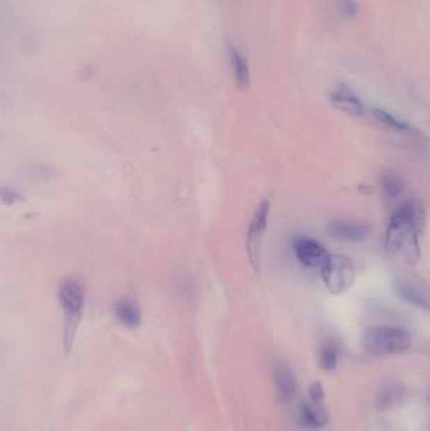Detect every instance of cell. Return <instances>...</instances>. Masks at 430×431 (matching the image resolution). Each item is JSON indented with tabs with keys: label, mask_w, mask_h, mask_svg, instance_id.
<instances>
[{
	"label": "cell",
	"mask_w": 430,
	"mask_h": 431,
	"mask_svg": "<svg viewBox=\"0 0 430 431\" xmlns=\"http://www.w3.org/2000/svg\"><path fill=\"white\" fill-rule=\"evenodd\" d=\"M424 209L415 200L400 204L390 216L385 235V249L391 257L408 266H415L420 257V236L424 229Z\"/></svg>",
	"instance_id": "1"
},
{
	"label": "cell",
	"mask_w": 430,
	"mask_h": 431,
	"mask_svg": "<svg viewBox=\"0 0 430 431\" xmlns=\"http://www.w3.org/2000/svg\"><path fill=\"white\" fill-rule=\"evenodd\" d=\"M399 393H400L399 384H392V382L389 381V384H386L381 390V392H380L379 402H380V405L385 404L386 406H389V405L392 404L399 398Z\"/></svg>",
	"instance_id": "17"
},
{
	"label": "cell",
	"mask_w": 430,
	"mask_h": 431,
	"mask_svg": "<svg viewBox=\"0 0 430 431\" xmlns=\"http://www.w3.org/2000/svg\"><path fill=\"white\" fill-rule=\"evenodd\" d=\"M397 294L404 299L406 303L411 304L417 308L422 309L430 310V304L428 300L423 297L419 291H417L413 285L408 283H399L397 285Z\"/></svg>",
	"instance_id": "16"
},
{
	"label": "cell",
	"mask_w": 430,
	"mask_h": 431,
	"mask_svg": "<svg viewBox=\"0 0 430 431\" xmlns=\"http://www.w3.org/2000/svg\"><path fill=\"white\" fill-rule=\"evenodd\" d=\"M361 343L370 355H397L411 348V334L399 327H374L363 333Z\"/></svg>",
	"instance_id": "3"
},
{
	"label": "cell",
	"mask_w": 430,
	"mask_h": 431,
	"mask_svg": "<svg viewBox=\"0 0 430 431\" xmlns=\"http://www.w3.org/2000/svg\"><path fill=\"white\" fill-rule=\"evenodd\" d=\"M372 116L377 122L383 124L386 128L392 129L400 133H415V129L413 128L411 124L404 122L401 119H397V116L385 111L383 108H374Z\"/></svg>",
	"instance_id": "14"
},
{
	"label": "cell",
	"mask_w": 430,
	"mask_h": 431,
	"mask_svg": "<svg viewBox=\"0 0 430 431\" xmlns=\"http://www.w3.org/2000/svg\"><path fill=\"white\" fill-rule=\"evenodd\" d=\"M338 357H340L338 344L332 339L326 341L319 350V366L323 370L328 372L335 371L338 364Z\"/></svg>",
	"instance_id": "15"
},
{
	"label": "cell",
	"mask_w": 430,
	"mask_h": 431,
	"mask_svg": "<svg viewBox=\"0 0 430 431\" xmlns=\"http://www.w3.org/2000/svg\"><path fill=\"white\" fill-rule=\"evenodd\" d=\"M405 184L401 179V177L394 173L388 172L381 178V192L385 201H394L397 200L400 195H403Z\"/></svg>",
	"instance_id": "13"
},
{
	"label": "cell",
	"mask_w": 430,
	"mask_h": 431,
	"mask_svg": "<svg viewBox=\"0 0 430 431\" xmlns=\"http://www.w3.org/2000/svg\"><path fill=\"white\" fill-rule=\"evenodd\" d=\"M293 250L298 261L310 269L322 270L331 257L330 252L324 249L322 243L312 237H296L293 240Z\"/></svg>",
	"instance_id": "6"
},
{
	"label": "cell",
	"mask_w": 430,
	"mask_h": 431,
	"mask_svg": "<svg viewBox=\"0 0 430 431\" xmlns=\"http://www.w3.org/2000/svg\"><path fill=\"white\" fill-rule=\"evenodd\" d=\"M327 232L331 236L342 241L358 243L369 236V229L358 223L333 221L327 226Z\"/></svg>",
	"instance_id": "10"
},
{
	"label": "cell",
	"mask_w": 430,
	"mask_h": 431,
	"mask_svg": "<svg viewBox=\"0 0 430 431\" xmlns=\"http://www.w3.org/2000/svg\"><path fill=\"white\" fill-rule=\"evenodd\" d=\"M229 56L231 68L235 77L236 86L240 91H245L250 86L249 65L245 60L244 54L232 44L229 47Z\"/></svg>",
	"instance_id": "12"
},
{
	"label": "cell",
	"mask_w": 430,
	"mask_h": 431,
	"mask_svg": "<svg viewBox=\"0 0 430 431\" xmlns=\"http://www.w3.org/2000/svg\"><path fill=\"white\" fill-rule=\"evenodd\" d=\"M328 414L321 404L303 400L298 410V421L307 429H317L328 424Z\"/></svg>",
	"instance_id": "9"
},
{
	"label": "cell",
	"mask_w": 430,
	"mask_h": 431,
	"mask_svg": "<svg viewBox=\"0 0 430 431\" xmlns=\"http://www.w3.org/2000/svg\"><path fill=\"white\" fill-rule=\"evenodd\" d=\"M341 10L349 18L356 17V14L358 13V4L356 0H342Z\"/></svg>",
	"instance_id": "18"
},
{
	"label": "cell",
	"mask_w": 430,
	"mask_h": 431,
	"mask_svg": "<svg viewBox=\"0 0 430 431\" xmlns=\"http://www.w3.org/2000/svg\"><path fill=\"white\" fill-rule=\"evenodd\" d=\"M57 297L63 310V347L68 353L72 348L77 328L83 316L86 299L85 286L74 277L63 279L58 285Z\"/></svg>",
	"instance_id": "2"
},
{
	"label": "cell",
	"mask_w": 430,
	"mask_h": 431,
	"mask_svg": "<svg viewBox=\"0 0 430 431\" xmlns=\"http://www.w3.org/2000/svg\"><path fill=\"white\" fill-rule=\"evenodd\" d=\"M330 101L333 108L343 114L351 116H363L366 114V106L353 90L347 85H340L330 95Z\"/></svg>",
	"instance_id": "7"
},
{
	"label": "cell",
	"mask_w": 430,
	"mask_h": 431,
	"mask_svg": "<svg viewBox=\"0 0 430 431\" xmlns=\"http://www.w3.org/2000/svg\"><path fill=\"white\" fill-rule=\"evenodd\" d=\"M270 202L268 200H262L256 207L254 215L250 220L249 227H248V235H246V251L249 261L253 266V269L259 271L260 266V249H262V240L264 235L268 229V221H269Z\"/></svg>",
	"instance_id": "5"
},
{
	"label": "cell",
	"mask_w": 430,
	"mask_h": 431,
	"mask_svg": "<svg viewBox=\"0 0 430 431\" xmlns=\"http://www.w3.org/2000/svg\"><path fill=\"white\" fill-rule=\"evenodd\" d=\"M322 280L327 290L333 295H340L350 290L355 283L356 273L349 257L331 255L328 263L321 270Z\"/></svg>",
	"instance_id": "4"
},
{
	"label": "cell",
	"mask_w": 430,
	"mask_h": 431,
	"mask_svg": "<svg viewBox=\"0 0 430 431\" xmlns=\"http://www.w3.org/2000/svg\"><path fill=\"white\" fill-rule=\"evenodd\" d=\"M115 318L129 330H135L141 324V311L139 305L133 299L122 298L114 307Z\"/></svg>",
	"instance_id": "11"
},
{
	"label": "cell",
	"mask_w": 430,
	"mask_h": 431,
	"mask_svg": "<svg viewBox=\"0 0 430 431\" xmlns=\"http://www.w3.org/2000/svg\"><path fill=\"white\" fill-rule=\"evenodd\" d=\"M310 398L313 402H317V404L322 402L323 398H324V390H323L321 382L316 381V382L310 384Z\"/></svg>",
	"instance_id": "19"
},
{
	"label": "cell",
	"mask_w": 430,
	"mask_h": 431,
	"mask_svg": "<svg viewBox=\"0 0 430 431\" xmlns=\"http://www.w3.org/2000/svg\"><path fill=\"white\" fill-rule=\"evenodd\" d=\"M276 398L282 404H289L296 398L298 381L293 371L285 364H278L274 368Z\"/></svg>",
	"instance_id": "8"
}]
</instances>
